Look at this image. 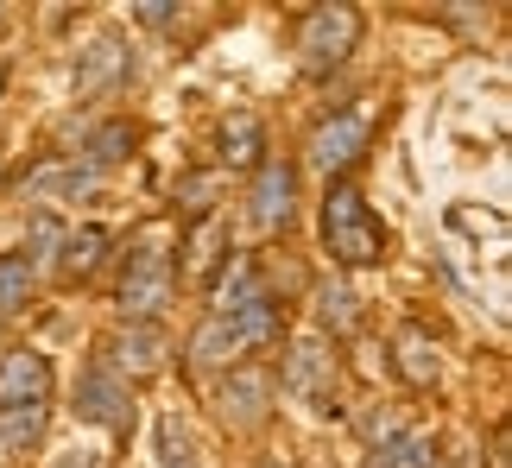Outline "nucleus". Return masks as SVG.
<instances>
[{"mask_svg":"<svg viewBox=\"0 0 512 468\" xmlns=\"http://www.w3.org/2000/svg\"><path fill=\"white\" fill-rule=\"evenodd\" d=\"M392 367L405 374V386H437L443 355H437V342H430V329H399V336H392Z\"/></svg>","mask_w":512,"mask_h":468,"instance_id":"obj_14","label":"nucleus"},{"mask_svg":"<svg viewBox=\"0 0 512 468\" xmlns=\"http://www.w3.org/2000/svg\"><path fill=\"white\" fill-rule=\"evenodd\" d=\"M51 468H102V456H95V450H64Z\"/></svg>","mask_w":512,"mask_h":468,"instance_id":"obj_24","label":"nucleus"},{"mask_svg":"<svg viewBox=\"0 0 512 468\" xmlns=\"http://www.w3.org/2000/svg\"><path fill=\"white\" fill-rule=\"evenodd\" d=\"M247 216H253V228H260V234L285 228L291 216H298V165H285V159H260V165H253Z\"/></svg>","mask_w":512,"mask_h":468,"instance_id":"obj_8","label":"nucleus"},{"mask_svg":"<svg viewBox=\"0 0 512 468\" xmlns=\"http://www.w3.org/2000/svg\"><path fill=\"white\" fill-rule=\"evenodd\" d=\"M272 399H279V380H272L260 361H241L215 386V418H222L228 431H260L272 418Z\"/></svg>","mask_w":512,"mask_h":468,"instance_id":"obj_4","label":"nucleus"},{"mask_svg":"<svg viewBox=\"0 0 512 468\" xmlns=\"http://www.w3.org/2000/svg\"><path fill=\"white\" fill-rule=\"evenodd\" d=\"M108 367H114L121 380L159 374V367H165V329H159V323H127L121 336L108 342Z\"/></svg>","mask_w":512,"mask_h":468,"instance_id":"obj_10","label":"nucleus"},{"mask_svg":"<svg viewBox=\"0 0 512 468\" xmlns=\"http://www.w3.org/2000/svg\"><path fill=\"white\" fill-rule=\"evenodd\" d=\"M222 260H228V216H203L190 228V241H184V279L190 285H215Z\"/></svg>","mask_w":512,"mask_h":468,"instance_id":"obj_12","label":"nucleus"},{"mask_svg":"<svg viewBox=\"0 0 512 468\" xmlns=\"http://www.w3.org/2000/svg\"><path fill=\"white\" fill-rule=\"evenodd\" d=\"M89 184H95V171H83V165H38L26 190L38 203H76Z\"/></svg>","mask_w":512,"mask_h":468,"instance_id":"obj_16","label":"nucleus"},{"mask_svg":"<svg viewBox=\"0 0 512 468\" xmlns=\"http://www.w3.org/2000/svg\"><path fill=\"white\" fill-rule=\"evenodd\" d=\"M367 468H437V437H430V431H399L392 443L373 450Z\"/></svg>","mask_w":512,"mask_h":468,"instance_id":"obj_17","label":"nucleus"},{"mask_svg":"<svg viewBox=\"0 0 512 468\" xmlns=\"http://www.w3.org/2000/svg\"><path fill=\"white\" fill-rule=\"evenodd\" d=\"M102 253H108V228H95V222L57 234V272H64V279H89V272L102 266Z\"/></svg>","mask_w":512,"mask_h":468,"instance_id":"obj_15","label":"nucleus"},{"mask_svg":"<svg viewBox=\"0 0 512 468\" xmlns=\"http://www.w3.org/2000/svg\"><path fill=\"white\" fill-rule=\"evenodd\" d=\"M159 462L165 468H196V450H190V437H184V424H177V418L159 424Z\"/></svg>","mask_w":512,"mask_h":468,"instance_id":"obj_22","label":"nucleus"},{"mask_svg":"<svg viewBox=\"0 0 512 468\" xmlns=\"http://www.w3.org/2000/svg\"><path fill=\"white\" fill-rule=\"evenodd\" d=\"M45 437V405H0V443L7 450H32Z\"/></svg>","mask_w":512,"mask_h":468,"instance_id":"obj_21","label":"nucleus"},{"mask_svg":"<svg viewBox=\"0 0 512 468\" xmlns=\"http://www.w3.org/2000/svg\"><path fill=\"white\" fill-rule=\"evenodd\" d=\"M260 152H266V133L253 114H228L222 121V159L228 165H260Z\"/></svg>","mask_w":512,"mask_h":468,"instance_id":"obj_19","label":"nucleus"},{"mask_svg":"<svg viewBox=\"0 0 512 468\" xmlns=\"http://www.w3.org/2000/svg\"><path fill=\"white\" fill-rule=\"evenodd\" d=\"M361 45V13L342 7V0H329V7L317 13H304V32H298V64L310 76H323V70H336L348 64V51Z\"/></svg>","mask_w":512,"mask_h":468,"instance_id":"obj_3","label":"nucleus"},{"mask_svg":"<svg viewBox=\"0 0 512 468\" xmlns=\"http://www.w3.org/2000/svg\"><path fill=\"white\" fill-rule=\"evenodd\" d=\"M361 152H367V121L361 114H329V121L310 133V171H323V178H342Z\"/></svg>","mask_w":512,"mask_h":468,"instance_id":"obj_9","label":"nucleus"},{"mask_svg":"<svg viewBox=\"0 0 512 468\" xmlns=\"http://www.w3.org/2000/svg\"><path fill=\"white\" fill-rule=\"evenodd\" d=\"M285 393L310 399L323 418L336 412V361H329V342L323 336H298V342H291V355H285Z\"/></svg>","mask_w":512,"mask_h":468,"instance_id":"obj_7","label":"nucleus"},{"mask_svg":"<svg viewBox=\"0 0 512 468\" xmlns=\"http://www.w3.org/2000/svg\"><path fill=\"white\" fill-rule=\"evenodd\" d=\"M171 260L159 241H146L140 253H127V279H121V310L127 323H159L165 304H171Z\"/></svg>","mask_w":512,"mask_h":468,"instance_id":"obj_5","label":"nucleus"},{"mask_svg":"<svg viewBox=\"0 0 512 468\" xmlns=\"http://www.w3.org/2000/svg\"><path fill=\"white\" fill-rule=\"evenodd\" d=\"M133 152V127L127 121H102L89 133V159H83V171H108V165H121Z\"/></svg>","mask_w":512,"mask_h":468,"instance_id":"obj_20","label":"nucleus"},{"mask_svg":"<svg viewBox=\"0 0 512 468\" xmlns=\"http://www.w3.org/2000/svg\"><path fill=\"white\" fill-rule=\"evenodd\" d=\"M323 253L336 266H380L386 260V228L354 184H336L323 203Z\"/></svg>","mask_w":512,"mask_h":468,"instance_id":"obj_2","label":"nucleus"},{"mask_svg":"<svg viewBox=\"0 0 512 468\" xmlns=\"http://www.w3.org/2000/svg\"><path fill=\"white\" fill-rule=\"evenodd\" d=\"M317 323H323V329H336V336H342V329H354V298H348L342 285H336V291H323V304H317Z\"/></svg>","mask_w":512,"mask_h":468,"instance_id":"obj_23","label":"nucleus"},{"mask_svg":"<svg viewBox=\"0 0 512 468\" xmlns=\"http://www.w3.org/2000/svg\"><path fill=\"white\" fill-rule=\"evenodd\" d=\"M133 64H127V45L114 32H102L95 45L83 51V64H76V95H102V89H114L127 76Z\"/></svg>","mask_w":512,"mask_h":468,"instance_id":"obj_13","label":"nucleus"},{"mask_svg":"<svg viewBox=\"0 0 512 468\" xmlns=\"http://www.w3.org/2000/svg\"><path fill=\"white\" fill-rule=\"evenodd\" d=\"M51 399V361L38 348L0 355V405H45Z\"/></svg>","mask_w":512,"mask_h":468,"instance_id":"obj_11","label":"nucleus"},{"mask_svg":"<svg viewBox=\"0 0 512 468\" xmlns=\"http://www.w3.org/2000/svg\"><path fill=\"white\" fill-rule=\"evenodd\" d=\"M140 19H146V26H165V19H171V7H165V0H146V7H140Z\"/></svg>","mask_w":512,"mask_h":468,"instance_id":"obj_25","label":"nucleus"},{"mask_svg":"<svg viewBox=\"0 0 512 468\" xmlns=\"http://www.w3.org/2000/svg\"><path fill=\"white\" fill-rule=\"evenodd\" d=\"M32 285H38V266L26 260V247H19V253H0V317H13V310H26Z\"/></svg>","mask_w":512,"mask_h":468,"instance_id":"obj_18","label":"nucleus"},{"mask_svg":"<svg viewBox=\"0 0 512 468\" xmlns=\"http://www.w3.org/2000/svg\"><path fill=\"white\" fill-rule=\"evenodd\" d=\"M279 298H260V304H241V310H215V317H203V329L190 336V367H241L253 348H266V342H279Z\"/></svg>","mask_w":512,"mask_h":468,"instance_id":"obj_1","label":"nucleus"},{"mask_svg":"<svg viewBox=\"0 0 512 468\" xmlns=\"http://www.w3.org/2000/svg\"><path fill=\"white\" fill-rule=\"evenodd\" d=\"M76 418L102 424V431H133V386L108 361H89L76 380Z\"/></svg>","mask_w":512,"mask_h":468,"instance_id":"obj_6","label":"nucleus"}]
</instances>
